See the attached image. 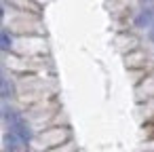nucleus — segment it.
Returning a JSON list of instances; mask_svg holds the SVG:
<instances>
[{
  "label": "nucleus",
  "mask_w": 154,
  "mask_h": 152,
  "mask_svg": "<svg viewBox=\"0 0 154 152\" xmlns=\"http://www.w3.org/2000/svg\"><path fill=\"white\" fill-rule=\"evenodd\" d=\"M9 91H11V85H9V80L5 78L2 70H0V95H7Z\"/></svg>",
  "instance_id": "nucleus-1"
},
{
  "label": "nucleus",
  "mask_w": 154,
  "mask_h": 152,
  "mask_svg": "<svg viewBox=\"0 0 154 152\" xmlns=\"http://www.w3.org/2000/svg\"><path fill=\"white\" fill-rule=\"evenodd\" d=\"M2 17H5V9H2V5H0V21H2Z\"/></svg>",
  "instance_id": "nucleus-4"
},
{
  "label": "nucleus",
  "mask_w": 154,
  "mask_h": 152,
  "mask_svg": "<svg viewBox=\"0 0 154 152\" xmlns=\"http://www.w3.org/2000/svg\"><path fill=\"white\" fill-rule=\"evenodd\" d=\"M150 38H152V40H154V23H152V26H150Z\"/></svg>",
  "instance_id": "nucleus-3"
},
{
  "label": "nucleus",
  "mask_w": 154,
  "mask_h": 152,
  "mask_svg": "<svg viewBox=\"0 0 154 152\" xmlns=\"http://www.w3.org/2000/svg\"><path fill=\"white\" fill-rule=\"evenodd\" d=\"M7 49H11V38H9V34L0 32V51H7Z\"/></svg>",
  "instance_id": "nucleus-2"
}]
</instances>
